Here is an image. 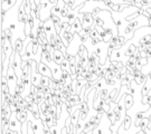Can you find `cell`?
<instances>
[{
	"mask_svg": "<svg viewBox=\"0 0 151 134\" xmlns=\"http://www.w3.org/2000/svg\"><path fill=\"white\" fill-rule=\"evenodd\" d=\"M146 26H150L149 19H148L146 16L141 15V16H139L138 18H135L133 20L129 21V24H128V26L125 28V30H124L122 36L127 38V40H130V39L133 38L134 32L137 29H139L141 27H146Z\"/></svg>",
	"mask_w": 151,
	"mask_h": 134,
	"instance_id": "6da1fadb",
	"label": "cell"
},
{
	"mask_svg": "<svg viewBox=\"0 0 151 134\" xmlns=\"http://www.w3.org/2000/svg\"><path fill=\"white\" fill-rule=\"evenodd\" d=\"M111 125H112V122L108 118L106 113H104L102 116V120H101V123L93 130V134H112Z\"/></svg>",
	"mask_w": 151,
	"mask_h": 134,
	"instance_id": "7a4b0ae2",
	"label": "cell"
},
{
	"mask_svg": "<svg viewBox=\"0 0 151 134\" xmlns=\"http://www.w3.org/2000/svg\"><path fill=\"white\" fill-rule=\"evenodd\" d=\"M22 55L18 53L17 50L14 49V53H12V55H11V57H10V66L14 68V70H15V73H16V75L18 78H22V74H24L22 68Z\"/></svg>",
	"mask_w": 151,
	"mask_h": 134,
	"instance_id": "3957f363",
	"label": "cell"
},
{
	"mask_svg": "<svg viewBox=\"0 0 151 134\" xmlns=\"http://www.w3.org/2000/svg\"><path fill=\"white\" fill-rule=\"evenodd\" d=\"M94 53L100 57V64L104 65L109 57V43L100 42L94 47Z\"/></svg>",
	"mask_w": 151,
	"mask_h": 134,
	"instance_id": "277c9868",
	"label": "cell"
},
{
	"mask_svg": "<svg viewBox=\"0 0 151 134\" xmlns=\"http://www.w3.org/2000/svg\"><path fill=\"white\" fill-rule=\"evenodd\" d=\"M82 45H83V44H82V40H81V38H80V35H78V34H75V35H74V39L72 40V43L70 44V46L67 47V54H70V55L75 57L76 55L78 54V52H80V48H81Z\"/></svg>",
	"mask_w": 151,
	"mask_h": 134,
	"instance_id": "5b68a950",
	"label": "cell"
},
{
	"mask_svg": "<svg viewBox=\"0 0 151 134\" xmlns=\"http://www.w3.org/2000/svg\"><path fill=\"white\" fill-rule=\"evenodd\" d=\"M45 64L47 65L49 68H50V70H52V73H53V80H55L56 82H58V80H62L64 70H62V66H60V65L56 64L54 60L47 62V63H45Z\"/></svg>",
	"mask_w": 151,
	"mask_h": 134,
	"instance_id": "8992f818",
	"label": "cell"
},
{
	"mask_svg": "<svg viewBox=\"0 0 151 134\" xmlns=\"http://www.w3.org/2000/svg\"><path fill=\"white\" fill-rule=\"evenodd\" d=\"M22 123L18 120L16 112H12L11 113L10 121H9V130L15 131V132H17L18 134H22Z\"/></svg>",
	"mask_w": 151,
	"mask_h": 134,
	"instance_id": "52a82bcc",
	"label": "cell"
},
{
	"mask_svg": "<svg viewBox=\"0 0 151 134\" xmlns=\"http://www.w3.org/2000/svg\"><path fill=\"white\" fill-rule=\"evenodd\" d=\"M78 19L82 21L83 28L94 26V17H93L92 14H81V12H80V15H78Z\"/></svg>",
	"mask_w": 151,
	"mask_h": 134,
	"instance_id": "ba28073f",
	"label": "cell"
},
{
	"mask_svg": "<svg viewBox=\"0 0 151 134\" xmlns=\"http://www.w3.org/2000/svg\"><path fill=\"white\" fill-rule=\"evenodd\" d=\"M44 27H45V32H46V37L47 38H49L55 32H57L56 28H55V24L52 18H49L46 21H44Z\"/></svg>",
	"mask_w": 151,
	"mask_h": 134,
	"instance_id": "9c48e42d",
	"label": "cell"
},
{
	"mask_svg": "<svg viewBox=\"0 0 151 134\" xmlns=\"http://www.w3.org/2000/svg\"><path fill=\"white\" fill-rule=\"evenodd\" d=\"M65 4L63 0H57V2L54 5L53 7V9H52V15H54V16H57L58 18L60 19V17H62V11L63 9L65 8Z\"/></svg>",
	"mask_w": 151,
	"mask_h": 134,
	"instance_id": "30bf717a",
	"label": "cell"
},
{
	"mask_svg": "<svg viewBox=\"0 0 151 134\" xmlns=\"http://www.w3.org/2000/svg\"><path fill=\"white\" fill-rule=\"evenodd\" d=\"M37 68H38V72L43 76H47L49 78H53V73H52V70H50V68H49L45 63H43V62L39 63L37 66Z\"/></svg>",
	"mask_w": 151,
	"mask_h": 134,
	"instance_id": "8fae6325",
	"label": "cell"
},
{
	"mask_svg": "<svg viewBox=\"0 0 151 134\" xmlns=\"http://www.w3.org/2000/svg\"><path fill=\"white\" fill-rule=\"evenodd\" d=\"M82 8V6H80L78 8H75V9H70V14H68V24L70 25H73L74 21L78 18V15H80V9Z\"/></svg>",
	"mask_w": 151,
	"mask_h": 134,
	"instance_id": "7c38bea8",
	"label": "cell"
},
{
	"mask_svg": "<svg viewBox=\"0 0 151 134\" xmlns=\"http://www.w3.org/2000/svg\"><path fill=\"white\" fill-rule=\"evenodd\" d=\"M52 56H53V60L58 65H60L65 60V54L62 53L58 49H55V52L53 53Z\"/></svg>",
	"mask_w": 151,
	"mask_h": 134,
	"instance_id": "4fadbf2b",
	"label": "cell"
},
{
	"mask_svg": "<svg viewBox=\"0 0 151 134\" xmlns=\"http://www.w3.org/2000/svg\"><path fill=\"white\" fill-rule=\"evenodd\" d=\"M83 30V25H82V21L77 18L74 24L72 25V29H70V34L75 35V34H80V32Z\"/></svg>",
	"mask_w": 151,
	"mask_h": 134,
	"instance_id": "5bb4252c",
	"label": "cell"
},
{
	"mask_svg": "<svg viewBox=\"0 0 151 134\" xmlns=\"http://www.w3.org/2000/svg\"><path fill=\"white\" fill-rule=\"evenodd\" d=\"M124 104H125V108L127 111L130 110L134 104V98L131 94H124Z\"/></svg>",
	"mask_w": 151,
	"mask_h": 134,
	"instance_id": "9a60e30c",
	"label": "cell"
},
{
	"mask_svg": "<svg viewBox=\"0 0 151 134\" xmlns=\"http://www.w3.org/2000/svg\"><path fill=\"white\" fill-rule=\"evenodd\" d=\"M151 91V78L149 76H147V80H146V83H145V85L142 87V95L143 96H146L149 94V92Z\"/></svg>",
	"mask_w": 151,
	"mask_h": 134,
	"instance_id": "2e32d148",
	"label": "cell"
},
{
	"mask_svg": "<svg viewBox=\"0 0 151 134\" xmlns=\"http://www.w3.org/2000/svg\"><path fill=\"white\" fill-rule=\"evenodd\" d=\"M88 80H77V87H76V95H80L81 91L85 87Z\"/></svg>",
	"mask_w": 151,
	"mask_h": 134,
	"instance_id": "e0dca14e",
	"label": "cell"
},
{
	"mask_svg": "<svg viewBox=\"0 0 151 134\" xmlns=\"http://www.w3.org/2000/svg\"><path fill=\"white\" fill-rule=\"evenodd\" d=\"M90 37H91L92 39H99L100 42H103V38L101 37L100 32H97V29L94 26H93V29H92L91 34H90Z\"/></svg>",
	"mask_w": 151,
	"mask_h": 134,
	"instance_id": "ac0fdd59",
	"label": "cell"
},
{
	"mask_svg": "<svg viewBox=\"0 0 151 134\" xmlns=\"http://www.w3.org/2000/svg\"><path fill=\"white\" fill-rule=\"evenodd\" d=\"M60 66H62V70H64V72H67V73H68V74H70V76H72V70H70V60L65 59L64 62L60 64Z\"/></svg>",
	"mask_w": 151,
	"mask_h": 134,
	"instance_id": "d6986e66",
	"label": "cell"
},
{
	"mask_svg": "<svg viewBox=\"0 0 151 134\" xmlns=\"http://www.w3.org/2000/svg\"><path fill=\"white\" fill-rule=\"evenodd\" d=\"M80 113H81V111L77 110L73 115H70V121H72V124H73L74 126H76V124L78 123L80 120H81V118H80Z\"/></svg>",
	"mask_w": 151,
	"mask_h": 134,
	"instance_id": "ffe728a7",
	"label": "cell"
},
{
	"mask_svg": "<svg viewBox=\"0 0 151 134\" xmlns=\"http://www.w3.org/2000/svg\"><path fill=\"white\" fill-rule=\"evenodd\" d=\"M68 101H70V103L73 106H76V105H78V104L82 102L80 95H72V96L68 98Z\"/></svg>",
	"mask_w": 151,
	"mask_h": 134,
	"instance_id": "44dd1931",
	"label": "cell"
},
{
	"mask_svg": "<svg viewBox=\"0 0 151 134\" xmlns=\"http://www.w3.org/2000/svg\"><path fill=\"white\" fill-rule=\"evenodd\" d=\"M133 125V122H132V118L129 116V115H127L125 118H124V122H123V128L124 130H129L131 126Z\"/></svg>",
	"mask_w": 151,
	"mask_h": 134,
	"instance_id": "7402d4cb",
	"label": "cell"
},
{
	"mask_svg": "<svg viewBox=\"0 0 151 134\" xmlns=\"http://www.w3.org/2000/svg\"><path fill=\"white\" fill-rule=\"evenodd\" d=\"M22 48H24V40L22 39H17L15 45H14V49L17 50L18 53H22Z\"/></svg>",
	"mask_w": 151,
	"mask_h": 134,
	"instance_id": "603a6c76",
	"label": "cell"
},
{
	"mask_svg": "<svg viewBox=\"0 0 151 134\" xmlns=\"http://www.w3.org/2000/svg\"><path fill=\"white\" fill-rule=\"evenodd\" d=\"M137 50H138V47H137V46H134L133 44H131V45H130V47L128 48V50L125 52V56L130 57L131 55L135 54V52H137Z\"/></svg>",
	"mask_w": 151,
	"mask_h": 134,
	"instance_id": "cb8c5ba5",
	"label": "cell"
},
{
	"mask_svg": "<svg viewBox=\"0 0 151 134\" xmlns=\"http://www.w3.org/2000/svg\"><path fill=\"white\" fill-rule=\"evenodd\" d=\"M50 80L52 78H49L47 76H43L42 82H40V85H43L44 87H49V85H50Z\"/></svg>",
	"mask_w": 151,
	"mask_h": 134,
	"instance_id": "d4e9b609",
	"label": "cell"
},
{
	"mask_svg": "<svg viewBox=\"0 0 151 134\" xmlns=\"http://www.w3.org/2000/svg\"><path fill=\"white\" fill-rule=\"evenodd\" d=\"M106 115H108V118H110V121L112 122V125L115 123V112H114L113 110H110L108 113H106Z\"/></svg>",
	"mask_w": 151,
	"mask_h": 134,
	"instance_id": "484cf974",
	"label": "cell"
},
{
	"mask_svg": "<svg viewBox=\"0 0 151 134\" xmlns=\"http://www.w3.org/2000/svg\"><path fill=\"white\" fill-rule=\"evenodd\" d=\"M112 66H113L114 68H116V70H120V68H122L124 65L121 63V62H118V60H114L112 62Z\"/></svg>",
	"mask_w": 151,
	"mask_h": 134,
	"instance_id": "4316f807",
	"label": "cell"
},
{
	"mask_svg": "<svg viewBox=\"0 0 151 134\" xmlns=\"http://www.w3.org/2000/svg\"><path fill=\"white\" fill-rule=\"evenodd\" d=\"M149 95H146V96L142 97V104H145V105H148V102H149Z\"/></svg>",
	"mask_w": 151,
	"mask_h": 134,
	"instance_id": "83f0119b",
	"label": "cell"
},
{
	"mask_svg": "<svg viewBox=\"0 0 151 134\" xmlns=\"http://www.w3.org/2000/svg\"><path fill=\"white\" fill-rule=\"evenodd\" d=\"M145 52H146V54H147V57H148V58H151V47H148Z\"/></svg>",
	"mask_w": 151,
	"mask_h": 134,
	"instance_id": "f1b7e54d",
	"label": "cell"
},
{
	"mask_svg": "<svg viewBox=\"0 0 151 134\" xmlns=\"http://www.w3.org/2000/svg\"><path fill=\"white\" fill-rule=\"evenodd\" d=\"M147 48H148V47H147L146 45H140V46L138 47V50H140V52H145Z\"/></svg>",
	"mask_w": 151,
	"mask_h": 134,
	"instance_id": "f546056e",
	"label": "cell"
},
{
	"mask_svg": "<svg viewBox=\"0 0 151 134\" xmlns=\"http://www.w3.org/2000/svg\"><path fill=\"white\" fill-rule=\"evenodd\" d=\"M40 1H42V0H35V2H36V5H39V4H40Z\"/></svg>",
	"mask_w": 151,
	"mask_h": 134,
	"instance_id": "4dcf8cb0",
	"label": "cell"
},
{
	"mask_svg": "<svg viewBox=\"0 0 151 134\" xmlns=\"http://www.w3.org/2000/svg\"><path fill=\"white\" fill-rule=\"evenodd\" d=\"M63 1H64L65 4H66V5H67V4H68V1H70V0H63Z\"/></svg>",
	"mask_w": 151,
	"mask_h": 134,
	"instance_id": "1f68e13d",
	"label": "cell"
},
{
	"mask_svg": "<svg viewBox=\"0 0 151 134\" xmlns=\"http://www.w3.org/2000/svg\"><path fill=\"white\" fill-rule=\"evenodd\" d=\"M148 76H149V77H150V78H151V72H150V73H149V74H148Z\"/></svg>",
	"mask_w": 151,
	"mask_h": 134,
	"instance_id": "d6a6232c",
	"label": "cell"
},
{
	"mask_svg": "<svg viewBox=\"0 0 151 134\" xmlns=\"http://www.w3.org/2000/svg\"><path fill=\"white\" fill-rule=\"evenodd\" d=\"M143 134H147V133H146V132H145V131H143Z\"/></svg>",
	"mask_w": 151,
	"mask_h": 134,
	"instance_id": "836d02e7",
	"label": "cell"
}]
</instances>
